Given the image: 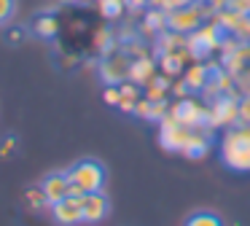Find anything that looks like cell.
I'll return each mask as SVG.
<instances>
[{"mask_svg": "<svg viewBox=\"0 0 250 226\" xmlns=\"http://www.w3.org/2000/svg\"><path fill=\"white\" fill-rule=\"evenodd\" d=\"M14 148H17V137H6L3 145H0V156H11Z\"/></svg>", "mask_w": 250, "mask_h": 226, "instance_id": "cell-30", "label": "cell"}, {"mask_svg": "<svg viewBox=\"0 0 250 226\" xmlns=\"http://www.w3.org/2000/svg\"><path fill=\"white\" fill-rule=\"evenodd\" d=\"M239 121L250 124V94L239 97Z\"/></svg>", "mask_w": 250, "mask_h": 226, "instance_id": "cell-27", "label": "cell"}, {"mask_svg": "<svg viewBox=\"0 0 250 226\" xmlns=\"http://www.w3.org/2000/svg\"><path fill=\"white\" fill-rule=\"evenodd\" d=\"M153 75H156V59H153V57L140 54V57L132 59V65H129V81H132V84H137L143 89Z\"/></svg>", "mask_w": 250, "mask_h": 226, "instance_id": "cell-12", "label": "cell"}, {"mask_svg": "<svg viewBox=\"0 0 250 226\" xmlns=\"http://www.w3.org/2000/svg\"><path fill=\"white\" fill-rule=\"evenodd\" d=\"M67 178H70V191L76 197H83V194L92 191H103L108 175H105V167L97 159H81L67 170Z\"/></svg>", "mask_w": 250, "mask_h": 226, "instance_id": "cell-2", "label": "cell"}, {"mask_svg": "<svg viewBox=\"0 0 250 226\" xmlns=\"http://www.w3.org/2000/svg\"><path fill=\"white\" fill-rule=\"evenodd\" d=\"M124 3H126V8H129V11H140V8H146V5H148V0H124Z\"/></svg>", "mask_w": 250, "mask_h": 226, "instance_id": "cell-31", "label": "cell"}, {"mask_svg": "<svg viewBox=\"0 0 250 226\" xmlns=\"http://www.w3.org/2000/svg\"><path fill=\"white\" fill-rule=\"evenodd\" d=\"M41 191H43L46 202H49V207L54 202H60V199L70 197V178H67V172H49V175L41 181Z\"/></svg>", "mask_w": 250, "mask_h": 226, "instance_id": "cell-11", "label": "cell"}, {"mask_svg": "<svg viewBox=\"0 0 250 226\" xmlns=\"http://www.w3.org/2000/svg\"><path fill=\"white\" fill-rule=\"evenodd\" d=\"M129 65L132 59L126 57L124 51H110L105 54L103 59H100V75H103L105 84H124V81H129Z\"/></svg>", "mask_w": 250, "mask_h": 226, "instance_id": "cell-7", "label": "cell"}, {"mask_svg": "<svg viewBox=\"0 0 250 226\" xmlns=\"http://www.w3.org/2000/svg\"><path fill=\"white\" fill-rule=\"evenodd\" d=\"M186 226H223L221 215L210 213V210H202V213H194L188 221H186Z\"/></svg>", "mask_w": 250, "mask_h": 226, "instance_id": "cell-21", "label": "cell"}, {"mask_svg": "<svg viewBox=\"0 0 250 226\" xmlns=\"http://www.w3.org/2000/svg\"><path fill=\"white\" fill-rule=\"evenodd\" d=\"M207 75H210V65H205V62H194L188 70L183 73V81H186V86H188L191 91H205V86H207Z\"/></svg>", "mask_w": 250, "mask_h": 226, "instance_id": "cell-14", "label": "cell"}, {"mask_svg": "<svg viewBox=\"0 0 250 226\" xmlns=\"http://www.w3.org/2000/svg\"><path fill=\"white\" fill-rule=\"evenodd\" d=\"M103 100L108 102V105L119 108V100H121V91H119V86H116V84H105V89H103Z\"/></svg>", "mask_w": 250, "mask_h": 226, "instance_id": "cell-25", "label": "cell"}, {"mask_svg": "<svg viewBox=\"0 0 250 226\" xmlns=\"http://www.w3.org/2000/svg\"><path fill=\"white\" fill-rule=\"evenodd\" d=\"M94 46L100 48V54H110L116 48V38H113V32L108 30V27H103V30H97V38H94Z\"/></svg>", "mask_w": 250, "mask_h": 226, "instance_id": "cell-22", "label": "cell"}, {"mask_svg": "<svg viewBox=\"0 0 250 226\" xmlns=\"http://www.w3.org/2000/svg\"><path fill=\"white\" fill-rule=\"evenodd\" d=\"M210 140H212L210 129H205V127L191 129V137L183 148V156H188V159H202V156L210 151Z\"/></svg>", "mask_w": 250, "mask_h": 226, "instance_id": "cell-13", "label": "cell"}, {"mask_svg": "<svg viewBox=\"0 0 250 226\" xmlns=\"http://www.w3.org/2000/svg\"><path fill=\"white\" fill-rule=\"evenodd\" d=\"M169 89H172V94L178 97V100H183V97H188V91H191L188 86H186V81H183V78H180V81H175V84L169 86Z\"/></svg>", "mask_w": 250, "mask_h": 226, "instance_id": "cell-29", "label": "cell"}, {"mask_svg": "<svg viewBox=\"0 0 250 226\" xmlns=\"http://www.w3.org/2000/svg\"><path fill=\"white\" fill-rule=\"evenodd\" d=\"M119 91H121L119 111L135 113V105H137V100H140V86L132 84V81H124V84H119Z\"/></svg>", "mask_w": 250, "mask_h": 226, "instance_id": "cell-16", "label": "cell"}, {"mask_svg": "<svg viewBox=\"0 0 250 226\" xmlns=\"http://www.w3.org/2000/svg\"><path fill=\"white\" fill-rule=\"evenodd\" d=\"M188 137H191V127L180 124L178 118L172 116V113H167V116L159 121V143H162V148H167V151H180V154H183Z\"/></svg>", "mask_w": 250, "mask_h": 226, "instance_id": "cell-6", "label": "cell"}, {"mask_svg": "<svg viewBox=\"0 0 250 226\" xmlns=\"http://www.w3.org/2000/svg\"><path fill=\"white\" fill-rule=\"evenodd\" d=\"M205 24V5L202 3H188L183 8L167 11V30L180 32V35H191Z\"/></svg>", "mask_w": 250, "mask_h": 226, "instance_id": "cell-5", "label": "cell"}, {"mask_svg": "<svg viewBox=\"0 0 250 226\" xmlns=\"http://www.w3.org/2000/svg\"><path fill=\"white\" fill-rule=\"evenodd\" d=\"M14 14H17V0H0V24L11 22Z\"/></svg>", "mask_w": 250, "mask_h": 226, "instance_id": "cell-24", "label": "cell"}, {"mask_svg": "<svg viewBox=\"0 0 250 226\" xmlns=\"http://www.w3.org/2000/svg\"><path fill=\"white\" fill-rule=\"evenodd\" d=\"M135 116H140V118H146V121H151V100H148V97H140V100H137Z\"/></svg>", "mask_w": 250, "mask_h": 226, "instance_id": "cell-26", "label": "cell"}, {"mask_svg": "<svg viewBox=\"0 0 250 226\" xmlns=\"http://www.w3.org/2000/svg\"><path fill=\"white\" fill-rule=\"evenodd\" d=\"M223 167L234 172H250V124H234L218 140Z\"/></svg>", "mask_w": 250, "mask_h": 226, "instance_id": "cell-1", "label": "cell"}, {"mask_svg": "<svg viewBox=\"0 0 250 226\" xmlns=\"http://www.w3.org/2000/svg\"><path fill=\"white\" fill-rule=\"evenodd\" d=\"M164 30H167V11H162V8H148L146 16H143V32L156 38L159 32H164Z\"/></svg>", "mask_w": 250, "mask_h": 226, "instance_id": "cell-15", "label": "cell"}, {"mask_svg": "<svg viewBox=\"0 0 250 226\" xmlns=\"http://www.w3.org/2000/svg\"><path fill=\"white\" fill-rule=\"evenodd\" d=\"M51 215L60 226H76L83 224V210H81V197L70 194V197L60 199V202L51 204Z\"/></svg>", "mask_w": 250, "mask_h": 226, "instance_id": "cell-9", "label": "cell"}, {"mask_svg": "<svg viewBox=\"0 0 250 226\" xmlns=\"http://www.w3.org/2000/svg\"><path fill=\"white\" fill-rule=\"evenodd\" d=\"M24 202H27L30 210H43V207H49V202H46V197H43V191H41V186H35V188H30V191H24Z\"/></svg>", "mask_w": 250, "mask_h": 226, "instance_id": "cell-23", "label": "cell"}, {"mask_svg": "<svg viewBox=\"0 0 250 226\" xmlns=\"http://www.w3.org/2000/svg\"><path fill=\"white\" fill-rule=\"evenodd\" d=\"M221 43H223V27L218 22H205L196 32L186 35V46L191 51V59H196V62L207 59L215 48H221Z\"/></svg>", "mask_w": 250, "mask_h": 226, "instance_id": "cell-3", "label": "cell"}, {"mask_svg": "<svg viewBox=\"0 0 250 226\" xmlns=\"http://www.w3.org/2000/svg\"><path fill=\"white\" fill-rule=\"evenodd\" d=\"M62 3H70V5H81V3H86V0H62Z\"/></svg>", "mask_w": 250, "mask_h": 226, "instance_id": "cell-32", "label": "cell"}, {"mask_svg": "<svg viewBox=\"0 0 250 226\" xmlns=\"http://www.w3.org/2000/svg\"><path fill=\"white\" fill-rule=\"evenodd\" d=\"M33 30H35V35H38V38H57V35H60V19L51 16V14H43V16L35 19Z\"/></svg>", "mask_w": 250, "mask_h": 226, "instance_id": "cell-19", "label": "cell"}, {"mask_svg": "<svg viewBox=\"0 0 250 226\" xmlns=\"http://www.w3.org/2000/svg\"><path fill=\"white\" fill-rule=\"evenodd\" d=\"M81 210H83V224H100L110 213V202L103 191H92L81 197Z\"/></svg>", "mask_w": 250, "mask_h": 226, "instance_id": "cell-10", "label": "cell"}, {"mask_svg": "<svg viewBox=\"0 0 250 226\" xmlns=\"http://www.w3.org/2000/svg\"><path fill=\"white\" fill-rule=\"evenodd\" d=\"M169 86H172V78H169V75H153L151 81H148L146 86H143V89H146V97L148 100H164V97H167V91H169Z\"/></svg>", "mask_w": 250, "mask_h": 226, "instance_id": "cell-17", "label": "cell"}, {"mask_svg": "<svg viewBox=\"0 0 250 226\" xmlns=\"http://www.w3.org/2000/svg\"><path fill=\"white\" fill-rule=\"evenodd\" d=\"M234 35H239L242 41H250V14H245V19L239 22V27H237Z\"/></svg>", "mask_w": 250, "mask_h": 226, "instance_id": "cell-28", "label": "cell"}, {"mask_svg": "<svg viewBox=\"0 0 250 226\" xmlns=\"http://www.w3.org/2000/svg\"><path fill=\"white\" fill-rule=\"evenodd\" d=\"M97 3H100V14H103L105 19H119L126 11L124 0H97Z\"/></svg>", "mask_w": 250, "mask_h": 226, "instance_id": "cell-20", "label": "cell"}, {"mask_svg": "<svg viewBox=\"0 0 250 226\" xmlns=\"http://www.w3.org/2000/svg\"><path fill=\"white\" fill-rule=\"evenodd\" d=\"M169 113H172L180 124H186V127H191V129L207 127V108L202 105V102L191 100V97L178 100L172 108H169ZM207 129H210V127H207Z\"/></svg>", "mask_w": 250, "mask_h": 226, "instance_id": "cell-8", "label": "cell"}, {"mask_svg": "<svg viewBox=\"0 0 250 226\" xmlns=\"http://www.w3.org/2000/svg\"><path fill=\"white\" fill-rule=\"evenodd\" d=\"M239 121V97L237 91L218 94L207 108V127L210 129H229Z\"/></svg>", "mask_w": 250, "mask_h": 226, "instance_id": "cell-4", "label": "cell"}, {"mask_svg": "<svg viewBox=\"0 0 250 226\" xmlns=\"http://www.w3.org/2000/svg\"><path fill=\"white\" fill-rule=\"evenodd\" d=\"M191 59L188 54H159V65H162V73L175 78V75L183 73V62Z\"/></svg>", "mask_w": 250, "mask_h": 226, "instance_id": "cell-18", "label": "cell"}]
</instances>
